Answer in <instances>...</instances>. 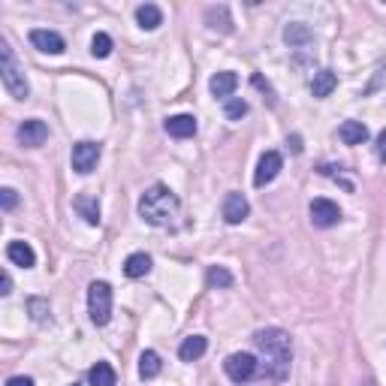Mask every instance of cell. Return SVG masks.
<instances>
[{"label":"cell","instance_id":"6da1fadb","mask_svg":"<svg viewBox=\"0 0 386 386\" xmlns=\"http://www.w3.org/2000/svg\"><path fill=\"white\" fill-rule=\"evenodd\" d=\"M254 344L263 353V374L271 380H283L290 368V335L283 329H259L254 335Z\"/></svg>","mask_w":386,"mask_h":386},{"label":"cell","instance_id":"7a4b0ae2","mask_svg":"<svg viewBox=\"0 0 386 386\" xmlns=\"http://www.w3.org/2000/svg\"><path fill=\"white\" fill-rule=\"evenodd\" d=\"M139 214L145 223L163 226L178 214V197L166 185H151L139 199Z\"/></svg>","mask_w":386,"mask_h":386},{"label":"cell","instance_id":"3957f363","mask_svg":"<svg viewBox=\"0 0 386 386\" xmlns=\"http://www.w3.org/2000/svg\"><path fill=\"white\" fill-rule=\"evenodd\" d=\"M0 78H4V88L13 94L16 100H25L28 97V78L25 73L18 70V64L13 58V49H9L6 42H0Z\"/></svg>","mask_w":386,"mask_h":386},{"label":"cell","instance_id":"277c9868","mask_svg":"<svg viewBox=\"0 0 386 386\" xmlns=\"http://www.w3.org/2000/svg\"><path fill=\"white\" fill-rule=\"evenodd\" d=\"M88 314L97 326H106L112 317V287L106 281H94L88 287Z\"/></svg>","mask_w":386,"mask_h":386},{"label":"cell","instance_id":"5b68a950","mask_svg":"<svg viewBox=\"0 0 386 386\" xmlns=\"http://www.w3.org/2000/svg\"><path fill=\"white\" fill-rule=\"evenodd\" d=\"M257 365H259V362L251 353H233V356H226L223 371H226V378H230V380L245 383V380H251L257 374Z\"/></svg>","mask_w":386,"mask_h":386},{"label":"cell","instance_id":"8992f818","mask_svg":"<svg viewBox=\"0 0 386 386\" xmlns=\"http://www.w3.org/2000/svg\"><path fill=\"white\" fill-rule=\"evenodd\" d=\"M97 160H100V145L97 142H76L73 145V169L78 175L94 172Z\"/></svg>","mask_w":386,"mask_h":386},{"label":"cell","instance_id":"52a82bcc","mask_svg":"<svg viewBox=\"0 0 386 386\" xmlns=\"http://www.w3.org/2000/svg\"><path fill=\"white\" fill-rule=\"evenodd\" d=\"M281 166H283L281 154H278V151H266L263 157H259V163H257V172H254V185H257V187H266V185H271V181L278 178Z\"/></svg>","mask_w":386,"mask_h":386},{"label":"cell","instance_id":"ba28073f","mask_svg":"<svg viewBox=\"0 0 386 386\" xmlns=\"http://www.w3.org/2000/svg\"><path fill=\"white\" fill-rule=\"evenodd\" d=\"M311 221H314V226H320V230H329V226H335L341 221V209H338L332 199H314L311 202Z\"/></svg>","mask_w":386,"mask_h":386},{"label":"cell","instance_id":"9c48e42d","mask_svg":"<svg viewBox=\"0 0 386 386\" xmlns=\"http://www.w3.org/2000/svg\"><path fill=\"white\" fill-rule=\"evenodd\" d=\"M16 136H18V142L25 145V148H40V145L49 139V127H45V121L30 118V121L21 124Z\"/></svg>","mask_w":386,"mask_h":386},{"label":"cell","instance_id":"30bf717a","mask_svg":"<svg viewBox=\"0 0 386 386\" xmlns=\"http://www.w3.org/2000/svg\"><path fill=\"white\" fill-rule=\"evenodd\" d=\"M247 211H251V206H247V199L242 197V193H226V199H223V221L235 226V223H242L247 218Z\"/></svg>","mask_w":386,"mask_h":386},{"label":"cell","instance_id":"8fae6325","mask_svg":"<svg viewBox=\"0 0 386 386\" xmlns=\"http://www.w3.org/2000/svg\"><path fill=\"white\" fill-rule=\"evenodd\" d=\"M30 42H33V49H40L45 54H61L66 45H64V37L61 33H54V30H30Z\"/></svg>","mask_w":386,"mask_h":386},{"label":"cell","instance_id":"7c38bea8","mask_svg":"<svg viewBox=\"0 0 386 386\" xmlns=\"http://www.w3.org/2000/svg\"><path fill=\"white\" fill-rule=\"evenodd\" d=\"M163 127L169 136H175V139H187V136L197 133V118L193 115H172V118H166Z\"/></svg>","mask_w":386,"mask_h":386},{"label":"cell","instance_id":"4fadbf2b","mask_svg":"<svg viewBox=\"0 0 386 386\" xmlns=\"http://www.w3.org/2000/svg\"><path fill=\"white\" fill-rule=\"evenodd\" d=\"M6 257H9V263H16L21 269H30L33 263H37V254H33V247L28 242H9Z\"/></svg>","mask_w":386,"mask_h":386},{"label":"cell","instance_id":"5bb4252c","mask_svg":"<svg viewBox=\"0 0 386 386\" xmlns=\"http://www.w3.org/2000/svg\"><path fill=\"white\" fill-rule=\"evenodd\" d=\"M338 136H341L344 145H362L368 139V127L362 121H344L341 127H338Z\"/></svg>","mask_w":386,"mask_h":386},{"label":"cell","instance_id":"9a60e30c","mask_svg":"<svg viewBox=\"0 0 386 386\" xmlns=\"http://www.w3.org/2000/svg\"><path fill=\"white\" fill-rule=\"evenodd\" d=\"M209 88H211V94H214V97H230L233 90L238 88V76L230 73V70L214 73V76H211V82H209Z\"/></svg>","mask_w":386,"mask_h":386},{"label":"cell","instance_id":"2e32d148","mask_svg":"<svg viewBox=\"0 0 386 386\" xmlns=\"http://www.w3.org/2000/svg\"><path fill=\"white\" fill-rule=\"evenodd\" d=\"M338 88V76L332 73V70H320V73H314V78H311V94L314 97H329L332 90Z\"/></svg>","mask_w":386,"mask_h":386},{"label":"cell","instance_id":"e0dca14e","mask_svg":"<svg viewBox=\"0 0 386 386\" xmlns=\"http://www.w3.org/2000/svg\"><path fill=\"white\" fill-rule=\"evenodd\" d=\"M209 350V341L202 335H190V338H185V344L178 347V356L185 359V362H197L202 353Z\"/></svg>","mask_w":386,"mask_h":386},{"label":"cell","instance_id":"ac0fdd59","mask_svg":"<svg viewBox=\"0 0 386 386\" xmlns=\"http://www.w3.org/2000/svg\"><path fill=\"white\" fill-rule=\"evenodd\" d=\"M151 271V257L148 254H130L124 259V275L127 278H145Z\"/></svg>","mask_w":386,"mask_h":386},{"label":"cell","instance_id":"d6986e66","mask_svg":"<svg viewBox=\"0 0 386 386\" xmlns=\"http://www.w3.org/2000/svg\"><path fill=\"white\" fill-rule=\"evenodd\" d=\"M136 21H139L142 30H154V28L163 25V13L154 4H142L139 9H136Z\"/></svg>","mask_w":386,"mask_h":386},{"label":"cell","instance_id":"ffe728a7","mask_svg":"<svg viewBox=\"0 0 386 386\" xmlns=\"http://www.w3.org/2000/svg\"><path fill=\"white\" fill-rule=\"evenodd\" d=\"M76 211L82 214V218L90 223V226H97L100 223V202L94 199V197H88V193H82V197H76Z\"/></svg>","mask_w":386,"mask_h":386},{"label":"cell","instance_id":"44dd1931","mask_svg":"<svg viewBox=\"0 0 386 386\" xmlns=\"http://www.w3.org/2000/svg\"><path fill=\"white\" fill-rule=\"evenodd\" d=\"M160 368H163V362L154 350H145V353L139 356V378L142 380H154L157 374H160Z\"/></svg>","mask_w":386,"mask_h":386},{"label":"cell","instance_id":"7402d4cb","mask_svg":"<svg viewBox=\"0 0 386 386\" xmlns=\"http://www.w3.org/2000/svg\"><path fill=\"white\" fill-rule=\"evenodd\" d=\"M90 386H115V368L109 365V362H97L94 368L88 374Z\"/></svg>","mask_w":386,"mask_h":386},{"label":"cell","instance_id":"603a6c76","mask_svg":"<svg viewBox=\"0 0 386 386\" xmlns=\"http://www.w3.org/2000/svg\"><path fill=\"white\" fill-rule=\"evenodd\" d=\"M206 283L211 290H218V287H233V275L226 271L223 266H211L209 269V275H206Z\"/></svg>","mask_w":386,"mask_h":386},{"label":"cell","instance_id":"cb8c5ba5","mask_svg":"<svg viewBox=\"0 0 386 386\" xmlns=\"http://www.w3.org/2000/svg\"><path fill=\"white\" fill-rule=\"evenodd\" d=\"M90 54H94V58H109L112 54V37L109 33H94V40H90Z\"/></svg>","mask_w":386,"mask_h":386},{"label":"cell","instance_id":"d4e9b609","mask_svg":"<svg viewBox=\"0 0 386 386\" xmlns=\"http://www.w3.org/2000/svg\"><path fill=\"white\" fill-rule=\"evenodd\" d=\"M226 118L230 121H242L245 115H247V103L245 100H238V97H233V100H226Z\"/></svg>","mask_w":386,"mask_h":386},{"label":"cell","instance_id":"484cf974","mask_svg":"<svg viewBox=\"0 0 386 386\" xmlns=\"http://www.w3.org/2000/svg\"><path fill=\"white\" fill-rule=\"evenodd\" d=\"M283 40H287V42H302V40H311V33L305 30L302 25H290L287 30H283Z\"/></svg>","mask_w":386,"mask_h":386},{"label":"cell","instance_id":"4316f807","mask_svg":"<svg viewBox=\"0 0 386 386\" xmlns=\"http://www.w3.org/2000/svg\"><path fill=\"white\" fill-rule=\"evenodd\" d=\"M0 206H4V211H13L18 206V193L13 187H4L0 190Z\"/></svg>","mask_w":386,"mask_h":386},{"label":"cell","instance_id":"83f0119b","mask_svg":"<svg viewBox=\"0 0 386 386\" xmlns=\"http://www.w3.org/2000/svg\"><path fill=\"white\" fill-rule=\"evenodd\" d=\"M0 293H4V296H9V293H13V278H9L6 271L0 275Z\"/></svg>","mask_w":386,"mask_h":386},{"label":"cell","instance_id":"f1b7e54d","mask_svg":"<svg viewBox=\"0 0 386 386\" xmlns=\"http://www.w3.org/2000/svg\"><path fill=\"white\" fill-rule=\"evenodd\" d=\"M378 157H380V160L386 163V130L378 136Z\"/></svg>","mask_w":386,"mask_h":386},{"label":"cell","instance_id":"f546056e","mask_svg":"<svg viewBox=\"0 0 386 386\" xmlns=\"http://www.w3.org/2000/svg\"><path fill=\"white\" fill-rule=\"evenodd\" d=\"M6 386H33V380L30 378H9Z\"/></svg>","mask_w":386,"mask_h":386},{"label":"cell","instance_id":"4dcf8cb0","mask_svg":"<svg viewBox=\"0 0 386 386\" xmlns=\"http://www.w3.org/2000/svg\"><path fill=\"white\" fill-rule=\"evenodd\" d=\"M70 386H78V383H70Z\"/></svg>","mask_w":386,"mask_h":386}]
</instances>
